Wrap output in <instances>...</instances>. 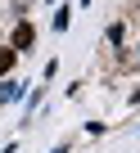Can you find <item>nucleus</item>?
<instances>
[{
  "instance_id": "nucleus-1",
  "label": "nucleus",
  "mask_w": 140,
  "mask_h": 153,
  "mask_svg": "<svg viewBox=\"0 0 140 153\" xmlns=\"http://www.w3.org/2000/svg\"><path fill=\"white\" fill-rule=\"evenodd\" d=\"M5 45H9L18 59H23V54H32V50H36V23H32V18H14V32H9V41H5Z\"/></svg>"
},
{
  "instance_id": "nucleus-2",
  "label": "nucleus",
  "mask_w": 140,
  "mask_h": 153,
  "mask_svg": "<svg viewBox=\"0 0 140 153\" xmlns=\"http://www.w3.org/2000/svg\"><path fill=\"white\" fill-rule=\"evenodd\" d=\"M27 99V81L23 76H5L0 81V104H23Z\"/></svg>"
},
{
  "instance_id": "nucleus-3",
  "label": "nucleus",
  "mask_w": 140,
  "mask_h": 153,
  "mask_svg": "<svg viewBox=\"0 0 140 153\" xmlns=\"http://www.w3.org/2000/svg\"><path fill=\"white\" fill-rule=\"evenodd\" d=\"M45 95H50V86H45V81L27 90V99H23V126H32V117H36V108L45 104Z\"/></svg>"
},
{
  "instance_id": "nucleus-4",
  "label": "nucleus",
  "mask_w": 140,
  "mask_h": 153,
  "mask_svg": "<svg viewBox=\"0 0 140 153\" xmlns=\"http://www.w3.org/2000/svg\"><path fill=\"white\" fill-rule=\"evenodd\" d=\"M104 45H109V50H118V54L127 50V18H118V23H109V27H104Z\"/></svg>"
},
{
  "instance_id": "nucleus-5",
  "label": "nucleus",
  "mask_w": 140,
  "mask_h": 153,
  "mask_svg": "<svg viewBox=\"0 0 140 153\" xmlns=\"http://www.w3.org/2000/svg\"><path fill=\"white\" fill-rule=\"evenodd\" d=\"M50 27H54V36H63L68 27H73V5H68V0H59V5H54V14H50Z\"/></svg>"
},
{
  "instance_id": "nucleus-6",
  "label": "nucleus",
  "mask_w": 140,
  "mask_h": 153,
  "mask_svg": "<svg viewBox=\"0 0 140 153\" xmlns=\"http://www.w3.org/2000/svg\"><path fill=\"white\" fill-rule=\"evenodd\" d=\"M14 68H18V54H14L9 45H0V81H5V76H14Z\"/></svg>"
},
{
  "instance_id": "nucleus-7",
  "label": "nucleus",
  "mask_w": 140,
  "mask_h": 153,
  "mask_svg": "<svg viewBox=\"0 0 140 153\" xmlns=\"http://www.w3.org/2000/svg\"><path fill=\"white\" fill-rule=\"evenodd\" d=\"M54 76H59V59H45V68H41V81L50 86V81H54Z\"/></svg>"
},
{
  "instance_id": "nucleus-8",
  "label": "nucleus",
  "mask_w": 140,
  "mask_h": 153,
  "mask_svg": "<svg viewBox=\"0 0 140 153\" xmlns=\"http://www.w3.org/2000/svg\"><path fill=\"white\" fill-rule=\"evenodd\" d=\"M82 131H86V135H104V131H109V122H86Z\"/></svg>"
},
{
  "instance_id": "nucleus-9",
  "label": "nucleus",
  "mask_w": 140,
  "mask_h": 153,
  "mask_svg": "<svg viewBox=\"0 0 140 153\" xmlns=\"http://www.w3.org/2000/svg\"><path fill=\"white\" fill-rule=\"evenodd\" d=\"M50 153H73V140H63V144H54Z\"/></svg>"
},
{
  "instance_id": "nucleus-10",
  "label": "nucleus",
  "mask_w": 140,
  "mask_h": 153,
  "mask_svg": "<svg viewBox=\"0 0 140 153\" xmlns=\"http://www.w3.org/2000/svg\"><path fill=\"white\" fill-rule=\"evenodd\" d=\"M77 5H82V9H91V0H77Z\"/></svg>"
},
{
  "instance_id": "nucleus-11",
  "label": "nucleus",
  "mask_w": 140,
  "mask_h": 153,
  "mask_svg": "<svg viewBox=\"0 0 140 153\" xmlns=\"http://www.w3.org/2000/svg\"><path fill=\"white\" fill-rule=\"evenodd\" d=\"M136 59H140V41H136Z\"/></svg>"
},
{
  "instance_id": "nucleus-12",
  "label": "nucleus",
  "mask_w": 140,
  "mask_h": 153,
  "mask_svg": "<svg viewBox=\"0 0 140 153\" xmlns=\"http://www.w3.org/2000/svg\"><path fill=\"white\" fill-rule=\"evenodd\" d=\"M50 5H59V0H50Z\"/></svg>"
}]
</instances>
